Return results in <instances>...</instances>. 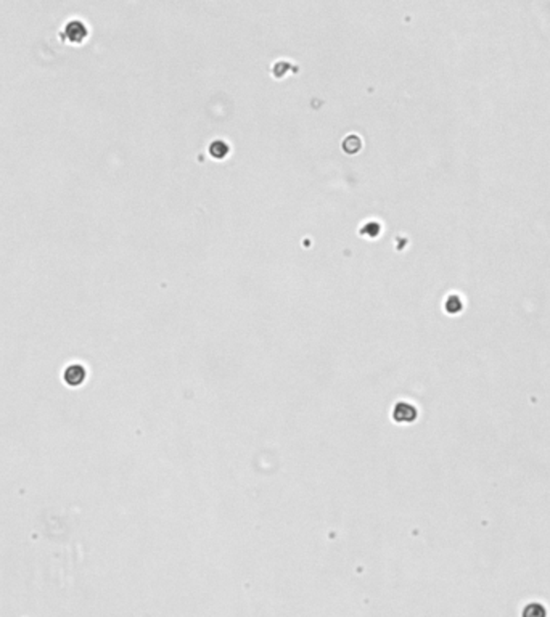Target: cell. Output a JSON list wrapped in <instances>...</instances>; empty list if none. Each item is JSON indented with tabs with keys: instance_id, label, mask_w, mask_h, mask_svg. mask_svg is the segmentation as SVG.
Returning <instances> with one entry per match:
<instances>
[{
	"instance_id": "4",
	"label": "cell",
	"mask_w": 550,
	"mask_h": 617,
	"mask_svg": "<svg viewBox=\"0 0 550 617\" xmlns=\"http://www.w3.org/2000/svg\"><path fill=\"white\" fill-rule=\"evenodd\" d=\"M446 307H447V311H449V312H458V311H460V308H462V302L458 301V297H457V296H450V299L447 301Z\"/></svg>"
},
{
	"instance_id": "2",
	"label": "cell",
	"mask_w": 550,
	"mask_h": 617,
	"mask_svg": "<svg viewBox=\"0 0 550 617\" xmlns=\"http://www.w3.org/2000/svg\"><path fill=\"white\" fill-rule=\"evenodd\" d=\"M65 35L71 42H79L87 35V28L80 20H71L65 24Z\"/></svg>"
},
{
	"instance_id": "3",
	"label": "cell",
	"mask_w": 550,
	"mask_h": 617,
	"mask_svg": "<svg viewBox=\"0 0 550 617\" xmlns=\"http://www.w3.org/2000/svg\"><path fill=\"white\" fill-rule=\"evenodd\" d=\"M523 617H545V609L542 604L539 603H531L525 607L523 611Z\"/></svg>"
},
{
	"instance_id": "1",
	"label": "cell",
	"mask_w": 550,
	"mask_h": 617,
	"mask_svg": "<svg viewBox=\"0 0 550 617\" xmlns=\"http://www.w3.org/2000/svg\"><path fill=\"white\" fill-rule=\"evenodd\" d=\"M417 408L409 402H398L393 410V420L396 423H412L417 418Z\"/></svg>"
}]
</instances>
